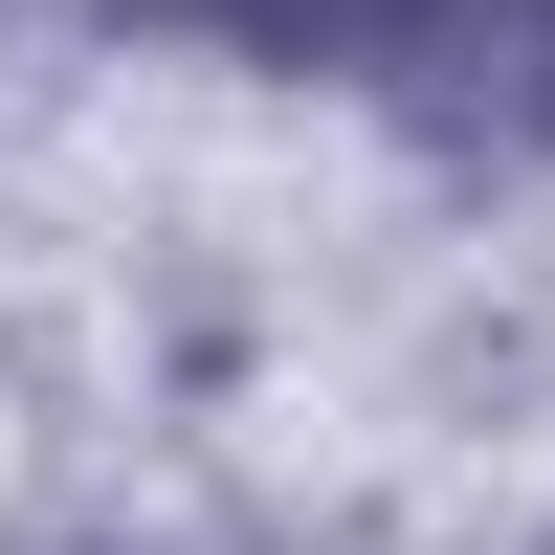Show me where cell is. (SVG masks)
I'll use <instances>...</instances> for the list:
<instances>
[{
  "label": "cell",
  "mask_w": 555,
  "mask_h": 555,
  "mask_svg": "<svg viewBox=\"0 0 555 555\" xmlns=\"http://www.w3.org/2000/svg\"><path fill=\"white\" fill-rule=\"evenodd\" d=\"M23 555H133V533H23Z\"/></svg>",
  "instance_id": "obj_3"
},
{
  "label": "cell",
  "mask_w": 555,
  "mask_h": 555,
  "mask_svg": "<svg viewBox=\"0 0 555 555\" xmlns=\"http://www.w3.org/2000/svg\"><path fill=\"white\" fill-rule=\"evenodd\" d=\"M423 133L444 156H555V0H467V23H444Z\"/></svg>",
  "instance_id": "obj_2"
},
{
  "label": "cell",
  "mask_w": 555,
  "mask_h": 555,
  "mask_svg": "<svg viewBox=\"0 0 555 555\" xmlns=\"http://www.w3.org/2000/svg\"><path fill=\"white\" fill-rule=\"evenodd\" d=\"M533 555H555V533H533Z\"/></svg>",
  "instance_id": "obj_4"
},
{
  "label": "cell",
  "mask_w": 555,
  "mask_h": 555,
  "mask_svg": "<svg viewBox=\"0 0 555 555\" xmlns=\"http://www.w3.org/2000/svg\"><path fill=\"white\" fill-rule=\"evenodd\" d=\"M89 23H133V44H222V67H267V89H423L467 0H89Z\"/></svg>",
  "instance_id": "obj_1"
}]
</instances>
